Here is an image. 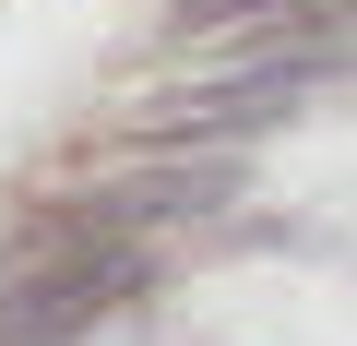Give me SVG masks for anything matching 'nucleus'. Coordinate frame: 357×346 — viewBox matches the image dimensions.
Segmentation results:
<instances>
[{"instance_id": "1", "label": "nucleus", "mask_w": 357, "mask_h": 346, "mask_svg": "<svg viewBox=\"0 0 357 346\" xmlns=\"http://www.w3.org/2000/svg\"><path fill=\"white\" fill-rule=\"evenodd\" d=\"M143 287V251L131 239H96V227H60L13 287H0V346H48V334H72V322H96V310H119Z\"/></svg>"}, {"instance_id": "2", "label": "nucleus", "mask_w": 357, "mask_h": 346, "mask_svg": "<svg viewBox=\"0 0 357 346\" xmlns=\"http://www.w3.org/2000/svg\"><path fill=\"white\" fill-rule=\"evenodd\" d=\"M298 96V72H238V84H215V96H143V131H167V143H191V131H238V120H274Z\"/></svg>"}, {"instance_id": "3", "label": "nucleus", "mask_w": 357, "mask_h": 346, "mask_svg": "<svg viewBox=\"0 0 357 346\" xmlns=\"http://www.w3.org/2000/svg\"><path fill=\"white\" fill-rule=\"evenodd\" d=\"M238 13H286V24H310V13H345V0H178V24H191V36H227Z\"/></svg>"}]
</instances>
